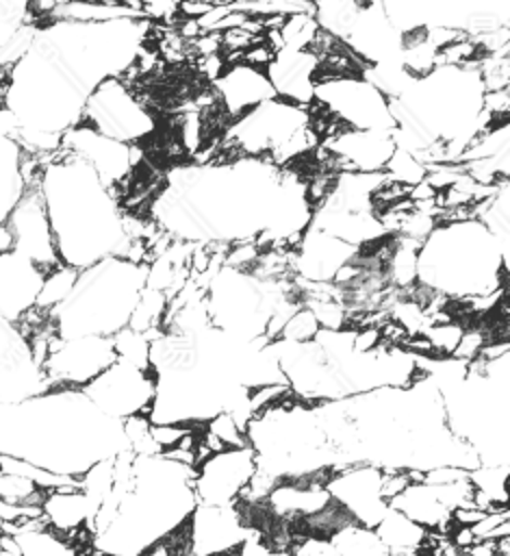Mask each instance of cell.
<instances>
[{"mask_svg": "<svg viewBox=\"0 0 510 556\" xmlns=\"http://www.w3.org/2000/svg\"><path fill=\"white\" fill-rule=\"evenodd\" d=\"M61 263L85 269L100 258L122 256L124 235L119 202L89 163L59 148L39 180Z\"/></svg>", "mask_w": 510, "mask_h": 556, "instance_id": "obj_1", "label": "cell"}, {"mask_svg": "<svg viewBox=\"0 0 510 556\" xmlns=\"http://www.w3.org/2000/svg\"><path fill=\"white\" fill-rule=\"evenodd\" d=\"M508 252L477 219L436 224L417 254V285L449 300L506 289Z\"/></svg>", "mask_w": 510, "mask_h": 556, "instance_id": "obj_2", "label": "cell"}, {"mask_svg": "<svg viewBox=\"0 0 510 556\" xmlns=\"http://www.w3.org/2000/svg\"><path fill=\"white\" fill-rule=\"evenodd\" d=\"M148 265L106 256L78 271L72 293L50 315L61 337H111L128 326L135 302L145 285Z\"/></svg>", "mask_w": 510, "mask_h": 556, "instance_id": "obj_3", "label": "cell"}, {"mask_svg": "<svg viewBox=\"0 0 510 556\" xmlns=\"http://www.w3.org/2000/svg\"><path fill=\"white\" fill-rule=\"evenodd\" d=\"M80 122L124 143H141L156 128L141 98L117 76H109L95 85L82 106Z\"/></svg>", "mask_w": 510, "mask_h": 556, "instance_id": "obj_4", "label": "cell"}, {"mask_svg": "<svg viewBox=\"0 0 510 556\" xmlns=\"http://www.w3.org/2000/svg\"><path fill=\"white\" fill-rule=\"evenodd\" d=\"M115 350L111 337L104 334H76L52 339L50 352L43 361V371L50 387L82 389L111 363H115Z\"/></svg>", "mask_w": 510, "mask_h": 556, "instance_id": "obj_5", "label": "cell"}, {"mask_svg": "<svg viewBox=\"0 0 510 556\" xmlns=\"http://www.w3.org/2000/svg\"><path fill=\"white\" fill-rule=\"evenodd\" d=\"M315 102L323 104L345 126L391 130L395 119L388 109V98L360 76L330 78L315 83Z\"/></svg>", "mask_w": 510, "mask_h": 556, "instance_id": "obj_6", "label": "cell"}, {"mask_svg": "<svg viewBox=\"0 0 510 556\" xmlns=\"http://www.w3.org/2000/svg\"><path fill=\"white\" fill-rule=\"evenodd\" d=\"M104 415L126 419L130 415L150 413L156 380L152 369H139L115 361L102 374L80 389Z\"/></svg>", "mask_w": 510, "mask_h": 556, "instance_id": "obj_7", "label": "cell"}, {"mask_svg": "<svg viewBox=\"0 0 510 556\" xmlns=\"http://www.w3.org/2000/svg\"><path fill=\"white\" fill-rule=\"evenodd\" d=\"M39 180L41 178L24 187V193L13 204L4 222L13 237V250L35 263L41 271H50L61 263V258Z\"/></svg>", "mask_w": 510, "mask_h": 556, "instance_id": "obj_8", "label": "cell"}, {"mask_svg": "<svg viewBox=\"0 0 510 556\" xmlns=\"http://www.w3.org/2000/svg\"><path fill=\"white\" fill-rule=\"evenodd\" d=\"M326 489L352 521L375 528L388 508L382 495V469L371 463H347L330 471Z\"/></svg>", "mask_w": 510, "mask_h": 556, "instance_id": "obj_9", "label": "cell"}, {"mask_svg": "<svg viewBox=\"0 0 510 556\" xmlns=\"http://www.w3.org/2000/svg\"><path fill=\"white\" fill-rule=\"evenodd\" d=\"M256 471V454L250 445L228 447L213 454L195 467L193 493L195 502L228 506L237 504L241 489Z\"/></svg>", "mask_w": 510, "mask_h": 556, "instance_id": "obj_10", "label": "cell"}, {"mask_svg": "<svg viewBox=\"0 0 510 556\" xmlns=\"http://www.w3.org/2000/svg\"><path fill=\"white\" fill-rule=\"evenodd\" d=\"M184 523L195 556H234L254 530L243 521L237 504L213 506L195 502Z\"/></svg>", "mask_w": 510, "mask_h": 556, "instance_id": "obj_11", "label": "cell"}, {"mask_svg": "<svg viewBox=\"0 0 510 556\" xmlns=\"http://www.w3.org/2000/svg\"><path fill=\"white\" fill-rule=\"evenodd\" d=\"M360 248L349 245L308 224L297 248L293 250V269L299 280L332 282L334 274L356 258Z\"/></svg>", "mask_w": 510, "mask_h": 556, "instance_id": "obj_12", "label": "cell"}, {"mask_svg": "<svg viewBox=\"0 0 510 556\" xmlns=\"http://www.w3.org/2000/svg\"><path fill=\"white\" fill-rule=\"evenodd\" d=\"M213 93L228 122L276 96L267 74L243 61L228 63L213 80Z\"/></svg>", "mask_w": 510, "mask_h": 556, "instance_id": "obj_13", "label": "cell"}, {"mask_svg": "<svg viewBox=\"0 0 510 556\" xmlns=\"http://www.w3.org/2000/svg\"><path fill=\"white\" fill-rule=\"evenodd\" d=\"M43 276L46 271L15 250L0 254V319L13 324L28 311L37 300Z\"/></svg>", "mask_w": 510, "mask_h": 556, "instance_id": "obj_14", "label": "cell"}, {"mask_svg": "<svg viewBox=\"0 0 510 556\" xmlns=\"http://www.w3.org/2000/svg\"><path fill=\"white\" fill-rule=\"evenodd\" d=\"M317 56L310 50L280 48L265 70L278 98L299 106H310L315 98Z\"/></svg>", "mask_w": 510, "mask_h": 556, "instance_id": "obj_15", "label": "cell"}, {"mask_svg": "<svg viewBox=\"0 0 510 556\" xmlns=\"http://www.w3.org/2000/svg\"><path fill=\"white\" fill-rule=\"evenodd\" d=\"M48 528L74 543L82 532L91 530L98 504L78 489H52L46 491L41 502ZM93 532V530H91Z\"/></svg>", "mask_w": 510, "mask_h": 556, "instance_id": "obj_16", "label": "cell"}, {"mask_svg": "<svg viewBox=\"0 0 510 556\" xmlns=\"http://www.w3.org/2000/svg\"><path fill=\"white\" fill-rule=\"evenodd\" d=\"M373 532L378 534L380 543L386 547V552H415L423 549L428 530L399 513L397 508L388 506L382 519L375 523Z\"/></svg>", "mask_w": 510, "mask_h": 556, "instance_id": "obj_17", "label": "cell"}, {"mask_svg": "<svg viewBox=\"0 0 510 556\" xmlns=\"http://www.w3.org/2000/svg\"><path fill=\"white\" fill-rule=\"evenodd\" d=\"M336 556H384L386 547L380 543L373 528L347 521L328 536Z\"/></svg>", "mask_w": 510, "mask_h": 556, "instance_id": "obj_18", "label": "cell"}, {"mask_svg": "<svg viewBox=\"0 0 510 556\" xmlns=\"http://www.w3.org/2000/svg\"><path fill=\"white\" fill-rule=\"evenodd\" d=\"M22 556H87L74 543L63 539L50 528H35L15 534Z\"/></svg>", "mask_w": 510, "mask_h": 556, "instance_id": "obj_19", "label": "cell"}, {"mask_svg": "<svg viewBox=\"0 0 510 556\" xmlns=\"http://www.w3.org/2000/svg\"><path fill=\"white\" fill-rule=\"evenodd\" d=\"M78 271L80 269H76L67 263H59L54 269L46 271L41 289H39L37 300H35V306L46 311V313H52L72 293V289L76 285V278H78Z\"/></svg>", "mask_w": 510, "mask_h": 556, "instance_id": "obj_20", "label": "cell"}, {"mask_svg": "<svg viewBox=\"0 0 510 556\" xmlns=\"http://www.w3.org/2000/svg\"><path fill=\"white\" fill-rule=\"evenodd\" d=\"M113 350L117 361L128 363L139 369H152V339L145 332H139L130 326L119 328L115 334H111Z\"/></svg>", "mask_w": 510, "mask_h": 556, "instance_id": "obj_21", "label": "cell"}, {"mask_svg": "<svg viewBox=\"0 0 510 556\" xmlns=\"http://www.w3.org/2000/svg\"><path fill=\"white\" fill-rule=\"evenodd\" d=\"M469 482L490 504H508V467L477 465L469 469Z\"/></svg>", "mask_w": 510, "mask_h": 556, "instance_id": "obj_22", "label": "cell"}, {"mask_svg": "<svg viewBox=\"0 0 510 556\" xmlns=\"http://www.w3.org/2000/svg\"><path fill=\"white\" fill-rule=\"evenodd\" d=\"M46 491L33 480L0 471V500L15 506H41Z\"/></svg>", "mask_w": 510, "mask_h": 556, "instance_id": "obj_23", "label": "cell"}, {"mask_svg": "<svg viewBox=\"0 0 510 556\" xmlns=\"http://www.w3.org/2000/svg\"><path fill=\"white\" fill-rule=\"evenodd\" d=\"M425 169L428 167L412 152H408L406 148H399V146H395L393 154L388 156V161L384 165V174L391 180L404 182L408 187L421 182L425 178Z\"/></svg>", "mask_w": 510, "mask_h": 556, "instance_id": "obj_24", "label": "cell"}, {"mask_svg": "<svg viewBox=\"0 0 510 556\" xmlns=\"http://www.w3.org/2000/svg\"><path fill=\"white\" fill-rule=\"evenodd\" d=\"M464 326L467 324L460 319H449V321L425 326L421 334L428 339L432 356H451L462 332H464Z\"/></svg>", "mask_w": 510, "mask_h": 556, "instance_id": "obj_25", "label": "cell"}, {"mask_svg": "<svg viewBox=\"0 0 510 556\" xmlns=\"http://www.w3.org/2000/svg\"><path fill=\"white\" fill-rule=\"evenodd\" d=\"M319 330V321L313 315V311L306 304H299L291 317L284 321L280 334L276 339H286V341H313Z\"/></svg>", "mask_w": 510, "mask_h": 556, "instance_id": "obj_26", "label": "cell"}, {"mask_svg": "<svg viewBox=\"0 0 510 556\" xmlns=\"http://www.w3.org/2000/svg\"><path fill=\"white\" fill-rule=\"evenodd\" d=\"M204 428L211 430L226 447H243V445H247L245 430L234 421V417L228 410H219L217 415L206 419Z\"/></svg>", "mask_w": 510, "mask_h": 556, "instance_id": "obj_27", "label": "cell"}, {"mask_svg": "<svg viewBox=\"0 0 510 556\" xmlns=\"http://www.w3.org/2000/svg\"><path fill=\"white\" fill-rule=\"evenodd\" d=\"M202 424H180V421H156L150 424V437L158 452H167L176 447L193 428Z\"/></svg>", "mask_w": 510, "mask_h": 556, "instance_id": "obj_28", "label": "cell"}, {"mask_svg": "<svg viewBox=\"0 0 510 556\" xmlns=\"http://www.w3.org/2000/svg\"><path fill=\"white\" fill-rule=\"evenodd\" d=\"M135 556H174V552H171V547L167 545V541L163 539V541H156L154 545L145 547L143 552H139V554H135Z\"/></svg>", "mask_w": 510, "mask_h": 556, "instance_id": "obj_29", "label": "cell"}, {"mask_svg": "<svg viewBox=\"0 0 510 556\" xmlns=\"http://www.w3.org/2000/svg\"><path fill=\"white\" fill-rule=\"evenodd\" d=\"M9 250H13V237H11L9 228H7V222L0 219V254H4Z\"/></svg>", "mask_w": 510, "mask_h": 556, "instance_id": "obj_30", "label": "cell"}, {"mask_svg": "<svg viewBox=\"0 0 510 556\" xmlns=\"http://www.w3.org/2000/svg\"><path fill=\"white\" fill-rule=\"evenodd\" d=\"M384 556H428V554L421 549H415V552H386Z\"/></svg>", "mask_w": 510, "mask_h": 556, "instance_id": "obj_31", "label": "cell"}, {"mask_svg": "<svg viewBox=\"0 0 510 556\" xmlns=\"http://www.w3.org/2000/svg\"><path fill=\"white\" fill-rule=\"evenodd\" d=\"M91 556H106V554H100V552H93Z\"/></svg>", "mask_w": 510, "mask_h": 556, "instance_id": "obj_32", "label": "cell"}, {"mask_svg": "<svg viewBox=\"0 0 510 556\" xmlns=\"http://www.w3.org/2000/svg\"><path fill=\"white\" fill-rule=\"evenodd\" d=\"M119 2H122V0H119Z\"/></svg>", "mask_w": 510, "mask_h": 556, "instance_id": "obj_33", "label": "cell"}]
</instances>
